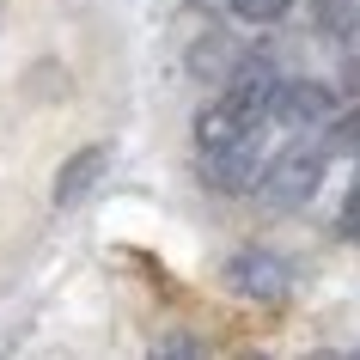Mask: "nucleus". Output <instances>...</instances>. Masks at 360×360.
Masks as SVG:
<instances>
[{
	"instance_id": "f257e3e1",
	"label": "nucleus",
	"mask_w": 360,
	"mask_h": 360,
	"mask_svg": "<svg viewBox=\"0 0 360 360\" xmlns=\"http://www.w3.org/2000/svg\"><path fill=\"white\" fill-rule=\"evenodd\" d=\"M323 159L330 153L323 147H287L275 165L257 177V190H263V202L275 214H287V208H305L311 195H318V184H323Z\"/></svg>"
},
{
	"instance_id": "f03ea898",
	"label": "nucleus",
	"mask_w": 360,
	"mask_h": 360,
	"mask_svg": "<svg viewBox=\"0 0 360 360\" xmlns=\"http://www.w3.org/2000/svg\"><path fill=\"white\" fill-rule=\"evenodd\" d=\"M226 287L238 293V300L281 305L287 287H293V269H287L275 250H238V257H226Z\"/></svg>"
},
{
	"instance_id": "7ed1b4c3",
	"label": "nucleus",
	"mask_w": 360,
	"mask_h": 360,
	"mask_svg": "<svg viewBox=\"0 0 360 360\" xmlns=\"http://www.w3.org/2000/svg\"><path fill=\"white\" fill-rule=\"evenodd\" d=\"M336 116V92L323 79H275L269 92V122H287V129H318Z\"/></svg>"
},
{
	"instance_id": "20e7f679",
	"label": "nucleus",
	"mask_w": 360,
	"mask_h": 360,
	"mask_svg": "<svg viewBox=\"0 0 360 360\" xmlns=\"http://www.w3.org/2000/svg\"><path fill=\"white\" fill-rule=\"evenodd\" d=\"M202 171H208L214 190H257V177H263V153H257V134H245V141H226V147H208L202 153Z\"/></svg>"
},
{
	"instance_id": "39448f33",
	"label": "nucleus",
	"mask_w": 360,
	"mask_h": 360,
	"mask_svg": "<svg viewBox=\"0 0 360 360\" xmlns=\"http://www.w3.org/2000/svg\"><path fill=\"white\" fill-rule=\"evenodd\" d=\"M275 79H281V74H275L263 56H245V61H232V74L220 79V86H226L220 98H226L232 110H245L250 122H263V116H269V92H275Z\"/></svg>"
},
{
	"instance_id": "423d86ee",
	"label": "nucleus",
	"mask_w": 360,
	"mask_h": 360,
	"mask_svg": "<svg viewBox=\"0 0 360 360\" xmlns=\"http://www.w3.org/2000/svg\"><path fill=\"white\" fill-rule=\"evenodd\" d=\"M104 171H110V147H104V141H98V147H79L74 159L56 171V208H74V202L92 190Z\"/></svg>"
},
{
	"instance_id": "0eeeda50",
	"label": "nucleus",
	"mask_w": 360,
	"mask_h": 360,
	"mask_svg": "<svg viewBox=\"0 0 360 360\" xmlns=\"http://www.w3.org/2000/svg\"><path fill=\"white\" fill-rule=\"evenodd\" d=\"M245 134H257V122H250L245 110H232L226 98L195 116V147H202V153H208V147H226V141H245Z\"/></svg>"
},
{
	"instance_id": "6e6552de",
	"label": "nucleus",
	"mask_w": 360,
	"mask_h": 360,
	"mask_svg": "<svg viewBox=\"0 0 360 360\" xmlns=\"http://www.w3.org/2000/svg\"><path fill=\"white\" fill-rule=\"evenodd\" d=\"M287 6L293 0H226V13L245 25H275V19H287Z\"/></svg>"
},
{
	"instance_id": "1a4fd4ad",
	"label": "nucleus",
	"mask_w": 360,
	"mask_h": 360,
	"mask_svg": "<svg viewBox=\"0 0 360 360\" xmlns=\"http://www.w3.org/2000/svg\"><path fill=\"white\" fill-rule=\"evenodd\" d=\"M342 232H348V238H360V177L348 184V202H342Z\"/></svg>"
},
{
	"instance_id": "9d476101",
	"label": "nucleus",
	"mask_w": 360,
	"mask_h": 360,
	"mask_svg": "<svg viewBox=\"0 0 360 360\" xmlns=\"http://www.w3.org/2000/svg\"><path fill=\"white\" fill-rule=\"evenodd\" d=\"M159 354H202V342H184V336H171V342H159Z\"/></svg>"
},
{
	"instance_id": "9b49d317",
	"label": "nucleus",
	"mask_w": 360,
	"mask_h": 360,
	"mask_svg": "<svg viewBox=\"0 0 360 360\" xmlns=\"http://www.w3.org/2000/svg\"><path fill=\"white\" fill-rule=\"evenodd\" d=\"M348 37L360 43V0H354V6H348Z\"/></svg>"
}]
</instances>
